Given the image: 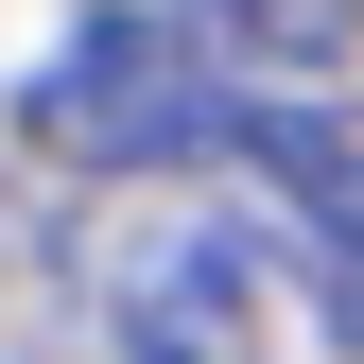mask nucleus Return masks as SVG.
Segmentation results:
<instances>
[{
    "mask_svg": "<svg viewBox=\"0 0 364 364\" xmlns=\"http://www.w3.org/2000/svg\"><path fill=\"white\" fill-rule=\"evenodd\" d=\"M225 156L295 208V243H347V260H364V105L278 87V105H243V122H225Z\"/></svg>",
    "mask_w": 364,
    "mask_h": 364,
    "instance_id": "7ed1b4c3",
    "label": "nucleus"
},
{
    "mask_svg": "<svg viewBox=\"0 0 364 364\" xmlns=\"http://www.w3.org/2000/svg\"><path fill=\"white\" fill-rule=\"evenodd\" d=\"M208 35V70H260V87H312V70H364V0H173Z\"/></svg>",
    "mask_w": 364,
    "mask_h": 364,
    "instance_id": "20e7f679",
    "label": "nucleus"
},
{
    "mask_svg": "<svg viewBox=\"0 0 364 364\" xmlns=\"http://www.w3.org/2000/svg\"><path fill=\"white\" fill-rule=\"evenodd\" d=\"M105 330H122V364H260V278L225 225L139 208L105 243Z\"/></svg>",
    "mask_w": 364,
    "mask_h": 364,
    "instance_id": "f03ea898",
    "label": "nucleus"
},
{
    "mask_svg": "<svg viewBox=\"0 0 364 364\" xmlns=\"http://www.w3.org/2000/svg\"><path fill=\"white\" fill-rule=\"evenodd\" d=\"M225 87H208V35L173 18H139V0H122V18H87L53 70L18 87V139L35 156H70V173H173V156H225Z\"/></svg>",
    "mask_w": 364,
    "mask_h": 364,
    "instance_id": "f257e3e1",
    "label": "nucleus"
}]
</instances>
